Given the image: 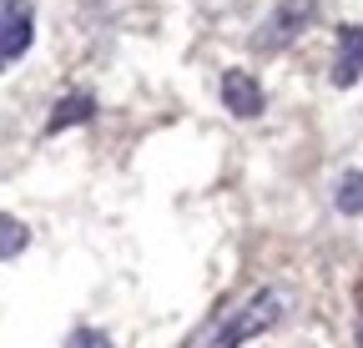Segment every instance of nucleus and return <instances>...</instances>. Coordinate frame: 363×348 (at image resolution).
Wrapping results in <instances>:
<instances>
[{"label": "nucleus", "mask_w": 363, "mask_h": 348, "mask_svg": "<svg viewBox=\"0 0 363 348\" xmlns=\"http://www.w3.org/2000/svg\"><path fill=\"white\" fill-rule=\"evenodd\" d=\"M66 348H111V338H106L101 328H76V333L66 338Z\"/></svg>", "instance_id": "1a4fd4ad"}, {"label": "nucleus", "mask_w": 363, "mask_h": 348, "mask_svg": "<svg viewBox=\"0 0 363 348\" xmlns=\"http://www.w3.org/2000/svg\"><path fill=\"white\" fill-rule=\"evenodd\" d=\"M222 106L233 111V116H242V121H252V116H262V106H267V91H262V81L252 76V71H222Z\"/></svg>", "instance_id": "7ed1b4c3"}, {"label": "nucleus", "mask_w": 363, "mask_h": 348, "mask_svg": "<svg viewBox=\"0 0 363 348\" xmlns=\"http://www.w3.org/2000/svg\"><path fill=\"white\" fill-rule=\"evenodd\" d=\"M30 35H35L30 6H6V11H0V66L21 61L30 51Z\"/></svg>", "instance_id": "20e7f679"}, {"label": "nucleus", "mask_w": 363, "mask_h": 348, "mask_svg": "<svg viewBox=\"0 0 363 348\" xmlns=\"http://www.w3.org/2000/svg\"><path fill=\"white\" fill-rule=\"evenodd\" d=\"M313 11H318V0H278V6H272V16L257 26L252 51H257V56H278V51H288L293 40L313 26Z\"/></svg>", "instance_id": "f03ea898"}, {"label": "nucleus", "mask_w": 363, "mask_h": 348, "mask_svg": "<svg viewBox=\"0 0 363 348\" xmlns=\"http://www.w3.org/2000/svg\"><path fill=\"white\" fill-rule=\"evenodd\" d=\"M96 116V96H86V91H71V96H61L56 101V111L45 116V137H61L66 126H81V121H91Z\"/></svg>", "instance_id": "423d86ee"}, {"label": "nucleus", "mask_w": 363, "mask_h": 348, "mask_svg": "<svg viewBox=\"0 0 363 348\" xmlns=\"http://www.w3.org/2000/svg\"><path fill=\"white\" fill-rule=\"evenodd\" d=\"M338 56H333V86H358L363 81V26H353V21H343L338 26Z\"/></svg>", "instance_id": "39448f33"}, {"label": "nucleus", "mask_w": 363, "mask_h": 348, "mask_svg": "<svg viewBox=\"0 0 363 348\" xmlns=\"http://www.w3.org/2000/svg\"><path fill=\"white\" fill-rule=\"evenodd\" d=\"M283 308H288V298H283L278 288H257L247 303H238V308L212 328V338H207L202 348H242V343L262 338L267 328H278Z\"/></svg>", "instance_id": "f257e3e1"}, {"label": "nucleus", "mask_w": 363, "mask_h": 348, "mask_svg": "<svg viewBox=\"0 0 363 348\" xmlns=\"http://www.w3.org/2000/svg\"><path fill=\"white\" fill-rule=\"evenodd\" d=\"M353 333H358V348H363V288H358V318H353Z\"/></svg>", "instance_id": "9d476101"}, {"label": "nucleus", "mask_w": 363, "mask_h": 348, "mask_svg": "<svg viewBox=\"0 0 363 348\" xmlns=\"http://www.w3.org/2000/svg\"><path fill=\"white\" fill-rule=\"evenodd\" d=\"M333 207H338L343 217H358V212H363V172H343V177H338Z\"/></svg>", "instance_id": "6e6552de"}, {"label": "nucleus", "mask_w": 363, "mask_h": 348, "mask_svg": "<svg viewBox=\"0 0 363 348\" xmlns=\"http://www.w3.org/2000/svg\"><path fill=\"white\" fill-rule=\"evenodd\" d=\"M26 242H30V228L21 223V217L0 212V263H11V257H21V252H26Z\"/></svg>", "instance_id": "0eeeda50"}]
</instances>
